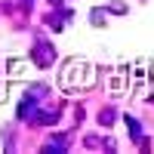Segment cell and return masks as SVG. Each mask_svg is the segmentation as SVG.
Returning <instances> with one entry per match:
<instances>
[{"mask_svg":"<svg viewBox=\"0 0 154 154\" xmlns=\"http://www.w3.org/2000/svg\"><path fill=\"white\" fill-rule=\"evenodd\" d=\"M126 126H130V136H133V142H142V130H139V123L133 117H126Z\"/></svg>","mask_w":154,"mask_h":154,"instance_id":"4","label":"cell"},{"mask_svg":"<svg viewBox=\"0 0 154 154\" xmlns=\"http://www.w3.org/2000/svg\"><path fill=\"white\" fill-rule=\"evenodd\" d=\"M37 62H40V65H46V62H53V46H37Z\"/></svg>","mask_w":154,"mask_h":154,"instance_id":"3","label":"cell"},{"mask_svg":"<svg viewBox=\"0 0 154 154\" xmlns=\"http://www.w3.org/2000/svg\"><path fill=\"white\" fill-rule=\"evenodd\" d=\"M31 111H34V99H22V105H19V117H31Z\"/></svg>","mask_w":154,"mask_h":154,"instance_id":"2","label":"cell"},{"mask_svg":"<svg viewBox=\"0 0 154 154\" xmlns=\"http://www.w3.org/2000/svg\"><path fill=\"white\" fill-rule=\"evenodd\" d=\"M93 68H86V62H80V59H71L68 65H65V71H62V86L65 89H71V86H86L83 80H80V74H89Z\"/></svg>","mask_w":154,"mask_h":154,"instance_id":"1","label":"cell"}]
</instances>
